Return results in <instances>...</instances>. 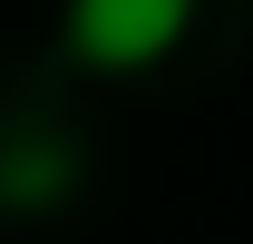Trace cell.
<instances>
[{
	"label": "cell",
	"mask_w": 253,
	"mask_h": 244,
	"mask_svg": "<svg viewBox=\"0 0 253 244\" xmlns=\"http://www.w3.org/2000/svg\"><path fill=\"white\" fill-rule=\"evenodd\" d=\"M185 20H195V0H68L59 49L78 68H97V78H146L185 39Z\"/></svg>",
	"instance_id": "obj_1"
}]
</instances>
